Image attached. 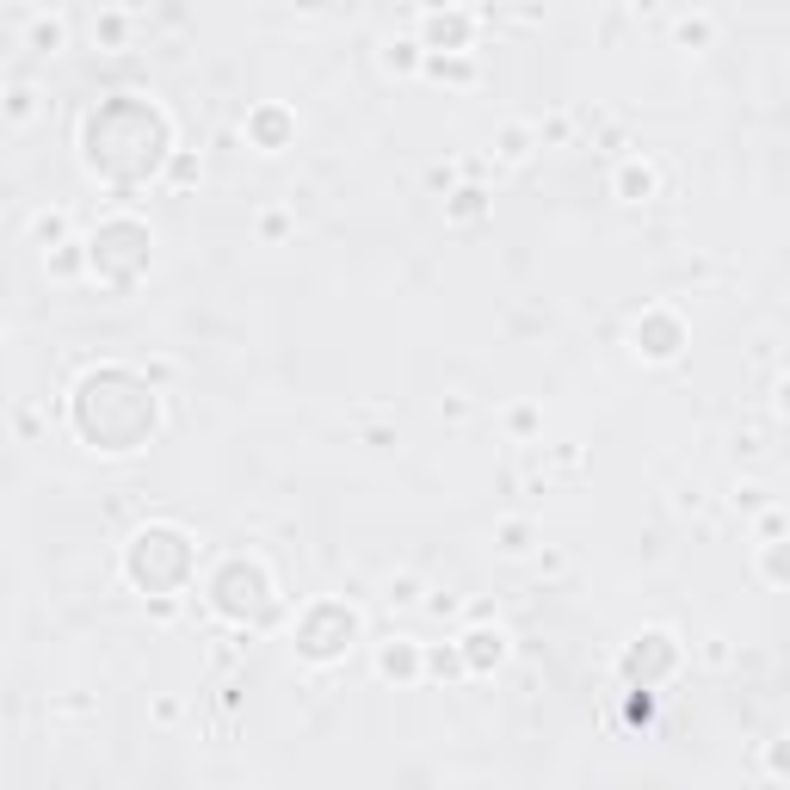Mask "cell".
Masks as SVG:
<instances>
[{
    "label": "cell",
    "instance_id": "6da1fadb",
    "mask_svg": "<svg viewBox=\"0 0 790 790\" xmlns=\"http://www.w3.org/2000/svg\"><path fill=\"white\" fill-rule=\"evenodd\" d=\"M186 568H192V544H186V531H173V525H149V531H136V544H130V581H136V587L161 593L167 581H186Z\"/></svg>",
    "mask_w": 790,
    "mask_h": 790
},
{
    "label": "cell",
    "instance_id": "7a4b0ae2",
    "mask_svg": "<svg viewBox=\"0 0 790 790\" xmlns=\"http://www.w3.org/2000/svg\"><path fill=\"white\" fill-rule=\"evenodd\" d=\"M210 599H217V612L235 618V624H260L272 612V581L260 562H229L217 574V587H210Z\"/></svg>",
    "mask_w": 790,
    "mask_h": 790
},
{
    "label": "cell",
    "instance_id": "3957f363",
    "mask_svg": "<svg viewBox=\"0 0 790 790\" xmlns=\"http://www.w3.org/2000/svg\"><path fill=\"white\" fill-rule=\"evenodd\" d=\"M352 636H358V618L346 612V605H315V612L303 618V630H297V649L328 667V661H340L352 649Z\"/></svg>",
    "mask_w": 790,
    "mask_h": 790
},
{
    "label": "cell",
    "instance_id": "277c9868",
    "mask_svg": "<svg viewBox=\"0 0 790 790\" xmlns=\"http://www.w3.org/2000/svg\"><path fill=\"white\" fill-rule=\"evenodd\" d=\"M482 13H420V44L426 56H470Z\"/></svg>",
    "mask_w": 790,
    "mask_h": 790
},
{
    "label": "cell",
    "instance_id": "5b68a950",
    "mask_svg": "<svg viewBox=\"0 0 790 790\" xmlns=\"http://www.w3.org/2000/svg\"><path fill=\"white\" fill-rule=\"evenodd\" d=\"M630 340H636V352H642V358L667 365V358H679V346H686V321H679L673 309H649V315H636Z\"/></svg>",
    "mask_w": 790,
    "mask_h": 790
},
{
    "label": "cell",
    "instance_id": "8992f818",
    "mask_svg": "<svg viewBox=\"0 0 790 790\" xmlns=\"http://www.w3.org/2000/svg\"><path fill=\"white\" fill-rule=\"evenodd\" d=\"M463 661H470V673H488V667H500L507 661V630L500 624H476V630H463Z\"/></svg>",
    "mask_w": 790,
    "mask_h": 790
},
{
    "label": "cell",
    "instance_id": "52a82bcc",
    "mask_svg": "<svg viewBox=\"0 0 790 790\" xmlns=\"http://www.w3.org/2000/svg\"><path fill=\"white\" fill-rule=\"evenodd\" d=\"M673 661H679V642H673L667 630H649V636H636V649H630L624 673L642 679V673H661V667H673Z\"/></svg>",
    "mask_w": 790,
    "mask_h": 790
},
{
    "label": "cell",
    "instance_id": "ba28073f",
    "mask_svg": "<svg viewBox=\"0 0 790 790\" xmlns=\"http://www.w3.org/2000/svg\"><path fill=\"white\" fill-rule=\"evenodd\" d=\"M291 130H297V118L284 112V105H260V112H247V136H254L266 155H278L284 142H291Z\"/></svg>",
    "mask_w": 790,
    "mask_h": 790
},
{
    "label": "cell",
    "instance_id": "9c48e42d",
    "mask_svg": "<svg viewBox=\"0 0 790 790\" xmlns=\"http://www.w3.org/2000/svg\"><path fill=\"white\" fill-rule=\"evenodd\" d=\"M612 192H618L624 204H649V198L661 192V179H655V167L642 161V155H630V161H618V173H612Z\"/></svg>",
    "mask_w": 790,
    "mask_h": 790
},
{
    "label": "cell",
    "instance_id": "30bf717a",
    "mask_svg": "<svg viewBox=\"0 0 790 790\" xmlns=\"http://www.w3.org/2000/svg\"><path fill=\"white\" fill-rule=\"evenodd\" d=\"M420 673H426L420 642H383L377 649V679H402V686H414Z\"/></svg>",
    "mask_w": 790,
    "mask_h": 790
},
{
    "label": "cell",
    "instance_id": "8fae6325",
    "mask_svg": "<svg viewBox=\"0 0 790 790\" xmlns=\"http://www.w3.org/2000/svg\"><path fill=\"white\" fill-rule=\"evenodd\" d=\"M531 149H537V130H531V124H500V130H494V161L519 167Z\"/></svg>",
    "mask_w": 790,
    "mask_h": 790
},
{
    "label": "cell",
    "instance_id": "7c38bea8",
    "mask_svg": "<svg viewBox=\"0 0 790 790\" xmlns=\"http://www.w3.org/2000/svg\"><path fill=\"white\" fill-rule=\"evenodd\" d=\"M531 544H537V531H531V519H500L494 525V550L507 556V562H519V556H531Z\"/></svg>",
    "mask_w": 790,
    "mask_h": 790
},
{
    "label": "cell",
    "instance_id": "4fadbf2b",
    "mask_svg": "<svg viewBox=\"0 0 790 790\" xmlns=\"http://www.w3.org/2000/svg\"><path fill=\"white\" fill-rule=\"evenodd\" d=\"M445 217H451V223H482V217H488V192H482V186H457V192L445 198Z\"/></svg>",
    "mask_w": 790,
    "mask_h": 790
},
{
    "label": "cell",
    "instance_id": "5bb4252c",
    "mask_svg": "<svg viewBox=\"0 0 790 790\" xmlns=\"http://www.w3.org/2000/svg\"><path fill=\"white\" fill-rule=\"evenodd\" d=\"M426 75L445 87H470L476 81V56H426Z\"/></svg>",
    "mask_w": 790,
    "mask_h": 790
},
{
    "label": "cell",
    "instance_id": "9a60e30c",
    "mask_svg": "<svg viewBox=\"0 0 790 790\" xmlns=\"http://www.w3.org/2000/svg\"><path fill=\"white\" fill-rule=\"evenodd\" d=\"M383 68H389V75H414V68H426V44H420V38L383 44Z\"/></svg>",
    "mask_w": 790,
    "mask_h": 790
},
{
    "label": "cell",
    "instance_id": "2e32d148",
    "mask_svg": "<svg viewBox=\"0 0 790 790\" xmlns=\"http://www.w3.org/2000/svg\"><path fill=\"white\" fill-rule=\"evenodd\" d=\"M716 38V19L710 13H686V19H673V44L679 50H704Z\"/></svg>",
    "mask_w": 790,
    "mask_h": 790
},
{
    "label": "cell",
    "instance_id": "e0dca14e",
    "mask_svg": "<svg viewBox=\"0 0 790 790\" xmlns=\"http://www.w3.org/2000/svg\"><path fill=\"white\" fill-rule=\"evenodd\" d=\"M760 574L772 587H790V537H778V544H760Z\"/></svg>",
    "mask_w": 790,
    "mask_h": 790
},
{
    "label": "cell",
    "instance_id": "ac0fdd59",
    "mask_svg": "<svg viewBox=\"0 0 790 790\" xmlns=\"http://www.w3.org/2000/svg\"><path fill=\"white\" fill-rule=\"evenodd\" d=\"M31 241H38V247H68V217H62V210L31 217Z\"/></svg>",
    "mask_w": 790,
    "mask_h": 790
},
{
    "label": "cell",
    "instance_id": "d6986e66",
    "mask_svg": "<svg viewBox=\"0 0 790 790\" xmlns=\"http://www.w3.org/2000/svg\"><path fill=\"white\" fill-rule=\"evenodd\" d=\"M62 38H68L62 19H31V31H25V44H31V50H44V56L62 50Z\"/></svg>",
    "mask_w": 790,
    "mask_h": 790
},
{
    "label": "cell",
    "instance_id": "ffe728a7",
    "mask_svg": "<svg viewBox=\"0 0 790 790\" xmlns=\"http://www.w3.org/2000/svg\"><path fill=\"white\" fill-rule=\"evenodd\" d=\"M124 31H130V13H99V19H93V38H99L105 50H124Z\"/></svg>",
    "mask_w": 790,
    "mask_h": 790
},
{
    "label": "cell",
    "instance_id": "44dd1931",
    "mask_svg": "<svg viewBox=\"0 0 790 790\" xmlns=\"http://www.w3.org/2000/svg\"><path fill=\"white\" fill-rule=\"evenodd\" d=\"M31 112H38V93H31L25 81L7 87V124H31Z\"/></svg>",
    "mask_w": 790,
    "mask_h": 790
},
{
    "label": "cell",
    "instance_id": "7402d4cb",
    "mask_svg": "<svg viewBox=\"0 0 790 790\" xmlns=\"http://www.w3.org/2000/svg\"><path fill=\"white\" fill-rule=\"evenodd\" d=\"M426 673L457 679V673H470V661H463V649H426Z\"/></svg>",
    "mask_w": 790,
    "mask_h": 790
},
{
    "label": "cell",
    "instance_id": "603a6c76",
    "mask_svg": "<svg viewBox=\"0 0 790 790\" xmlns=\"http://www.w3.org/2000/svg\"><path fill=\"white\" fill-rule=\"evenodd\" d=\"M420 593H426V587H420V574H395L383 599H389V605H402V612H408V605H426Z\"/></svg>",
    "mask_w": 790,
    "mask_h": 790
},
{
    "label": "cell",
    "instance_id": "cb8c5ba5",
    "mask_svg": "<svg viewBox=\"0 0 790 790\" xmlns=\"http://www.w3.org/2000/svg\"><path fill=\"white\" fill-rule=\"evenodd\" d=\"M760 760H766V772H772V778H790V735H772Z\"/></svg>",
    "mask_w": 790,
    "mask_h": 790
},
{
    "label": "cell",
    "instance_id": "d4e9b609",
    "mask_svg": "<svg viewBox=\"0 0 790 790\" xmlns=\"http://www.w3.org/2000/svg\"><path fill=\"white\" fill-rule=\"evenodd\" d=\"M87 266V254H81V241H68V247H56V254H50V272L56 278H75Z\"/></svg>",
    "mask_w": 790,
    "mask_h": 790
},
{
    "label": "cell",
    "instance_id": "484cf974",
    "mask_svg": "<svg viewBox=\"0 0 790 790\" xmlns=\"http://www.w3.org/2000/svg\"><path fill=\"white\" fill-rule=\"evenodd\" d=\"M766 500H772V494H766L760 482H735V507H741V513H766Z\"/></svg>",
    "mask_w": 790,
    "mask_h": 790
},
{
    "label": "cell",
    "instance_id": "4316f807",
    "mask_svg": "<svg viewBox=\"0 0 790 790\" xmlns=\"http://www.w3.org/2000/svg\"><path fill=\"white\" fill-rule=\"evenodd\" d=\"M568 130H574V124H568V118L556 112L550 124H537V149H544V142H568Z\"/></svg>",
    "mask_w": 790,
    "mask_h": 790
},
{
    "label": "cell",
    "instance_id": "83f0119b",
    "mask_svg": "<svg viewBox=\"0 0 790 790\" xmlns=\"http://www.w3.org/2000/svg\"><path fill=\"white\" fill-rule=\"evenodd\" d=\"M167 179H173V186H192V179H198V161H192V155H173V173H167Z\"/></svg>",
    "mask_w": 790,
    "mask_h": 790
},
{
    "label": "cell",
    "instance_id": "f1b7e54d",
    "mask_svg": "<svg viewBox=\"0 0 790 790\" xmlns=\"http://www.w3.org/2000/svg\"><path fill=\"white\" fill-rule=\"evenodd\" d=\"M284 229H291V217H284V210H266V217H260V235H266V241H278Z\"/></svg>",
    "mask_w": 790,
    "mask_h": 790
},
{
    "label": "cell",
    "instance_id": "f546056e",
    "mask_svg": "<svg viewBox=\"0 0 790 790\" xmlns=\"http://www.w3.org/2000/svg\"><path fill=\"white\" fill-rule=\"evenodd\" d=\"M772 414H784V420H790V371L772 383Z\"/></svg>",
    "mask_w": 790,
    "mask_h": 790
},
{
    "label": "cell",
    "instance_id": "4dcf8cb0",
    "mask_svg": "<svg viewBox=\"0 0 790 790\" xmlns=\"http://www.w3.org/2000/svg\"><path fill=\"white\" fill-rule=\"evenodd\" d=\"M784 531H790V519H784V513H766V519H760V537H766V544H778Z\"/></svg>",
    "mask_w": 790,
    "mask_h": 790
},
{
    "label": "cell",
    "instance_id": "1f68e13d",
    "mask_svg": "<svg viewBox=\"0 0 790 790\" xmlns=\"http://www.w3.org/2000/svg\"><path fill=\"white\" fill-rule=\"evenodd\" d=\"M735 451H747V457L766 451V433H760V426H747V433H735Z\"/></svg>",
    "mask_w": 790,
    "mask_h": 790
},
{
    "label": "cell",
    "instance_id": "d6a6232c",
    "mask_svg": "<svg viewBox=\"0 0 790 790\" xmlns=\"http://www.w3.org/2000/svg\"><path fill=\"white\" fill-rule=\"evenodd\" d=\"M155 723H161V729L179 723V704H173V698H155Z\"/></svg>",
    "mask_w": 790,
    "mask_h": 790
},
{
    "label": "cell",
    "instance_id": "836d02e7",
    "mask_svg": "<svg viewBox=\"0 0 790 790\" xmlns=\"http://www.w3.org/2000/svg\"><path fill=\"white\" fill-rule=\"evenodd\" d=\"M426 612H433V618H451V612H457V599H451V593H439V599H426Z\"/></svg>",
    "mask_w": 790,
    "mask_h": 790
},
{
    "label": "cell",
    "instance_id": "e575fe53",
    "mask_svg": "<svg viewBox=\"0 0 790 790\" xmlns=\"http://www.w3.org/2000/svg\"><path fill=\"white\" fill-rule=\"evenodd\" d=\"M513 433H537V414L531 408H513Z\"/></svg>",
    "mask_w": 790,
    "mask_h": 790
}]
</instances>
